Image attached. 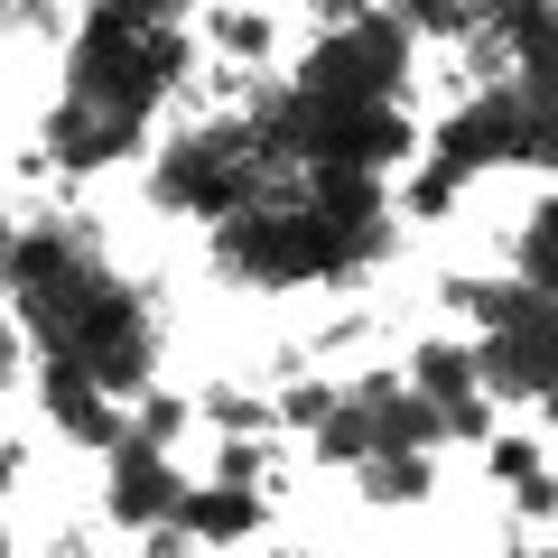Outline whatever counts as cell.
Masks as SVG:
<instances>
[{
    "label": "cell",
    "instance_id": "6da1fadb",
    "mask_svg": "<svg viewBox=\"0 0 558 558\" xmlns=\"http://www.w3.org/2000/svg\"><path fill=\"white\" fill-rule=\"evenodd\" d=\"M260 521H270V494H260V484L196 475V484H186V502H178V531L196 539V549H233V539H252Z\"/></svg>",
    "mask_w": 558,
    "mask_h": 558
},
{
    "label": "cell",
    "instance_id": "7a4b0ae2",
    "mask_svg": "<svg viewBox=\"0 0 558 558\" xmlns=\"http://www.w3.org/2000/svg\"><path fill=\"white\" fill-rule=\"evenodd\" d=\"M279 558H289V549H279Z\"/></svg>",
    "mask_w": 558,
    "mask_h": 558
}]
</instances>
